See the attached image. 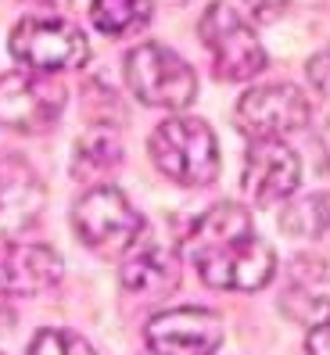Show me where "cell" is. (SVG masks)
I'll return each mask as SVG.
<instances>
[{"mask_svg":"<svg viewBox=\"0 0 330 355\" xmlns=\"http://www.w3.org/2000/svg\"><path fill=\"white\" fill-rule=\"evenodd\" d=\"M234 122L248 140H284L309 126V97L291 83L252 87L237 101Z\"/></svg>","mask_w":330,"mask_h":355,"instance_id":"ba28073f","label":"cell"},{"mask_svg":"<svg viewBox=\"0 0 330 355\" xmlns=\"http://www.w3.org/2000/svg\"><path fill=\"white\" fill-rule=\"evenodd\" d=\"M248 234H252V216L234 201H219L191 226V234L183 237V259H191V255L205 252V248H212L219 241H234V237H248Z\"/></svg>","mask_w":330,"mask_h":355,"instance_id":"2e32d148","label":"cell"},{"mask_svg":"<svg viewBox=\"0 0 330 355\" xmlns=\"http://www.w3.org/2000/svg\"><path fill=\"white\" fill-rule=\"evenodd\" d=\"M65 277V262L47 244H22L4 241L0 244V295L4 298H36Z\"/></svg>","mask_w":330,"mask_h":355,"instance_id":"8fae6325","label":"cell"},{"mask_svg":"<svg viewBox=\"0 0 330 355\" xmlns=\"http://www.w3.org/2000/svg\"><path fill=\"white\" fill-rule=\"evenodd\" d=\"M65 87L54 76L8 72L0 76V126L15 133H44L65 112Z\"/></svg>","mask_w":330,"mask_h":355,"instance_id":"52a82bcc","label":"cell"},{"mask_svg":"<svg viewBox=\"0 0 330 355\" xmlns=\"http://www.w3.org/2000/svg\"><path fill=\"white\" fill-rule=\"evenodd\" d=\"M26 355H97V352L72 330H40Z\"/></svg>","mask_w":330,"mask_h":355,"instance_id":"d6986e66","label":"cell"},{"mask_svg":"<svg viewBox=\"0 0 330 355\" xmlns=\"http://www.w3.org/2000/svg\"><path fill=\"white\" fill-rule=\"evenodd\" d=\"M126 87L148 108L183 112L198 97V76L173 47L148 40L126 54Z\"/></svg>","mask_w":330,"mask_h":355,"instance_id":"3957f363","label":"cell"},{"mask_svg":"<svg viewBox=\"0 0 330 355\" xmlns=\"http://www.w3.org/2000/svg\"><path fill=\"white\" fill-rule=\"evenodd\" d=\"M280 309L287 320L302 327H316L330 320V262L302 255L291 266L284 291H280Z\"/></svg>","mask_w":330,"mask_h":355,"instance_id":"4fadbf2b","label":"cell"},{"mask_svg":"<svg viewBox=\"0 0 330 355\" xmlns=\"http://www.w3.org/2000/svg\"><path fill=\"white\" fill-rule=\"evenodd\" d=\"M11 54L26 72L58 76L87 65L90 44L79 26L58 15H29L11 29Z\"/></svg>","mask_w":330,"mask_h":355,"instance_id":"5b68a950","label":"cell"},{"mask_svg":"<svg viewBox=\"0 0 330 355\" xmlns=\"http://www.w3.org/2000/svg\"><path fill=\"white\" fill-rule=\"evenodd\" d=\"M305 352L309 355H330V320L309 327V338H305Z\"/></svg>","mask_w":330,"mask_h":355,"instance_id":"44dd1931","label":"cell"},{"mask_svg":"<svg viewBox=\"0 0 330 355\" xmlns=\"http://www.w3.org/2000/svg\"><path fill=\"white\" fill-rule=\"evenodd\" d=\"M198 36L212 58L216 79L223 83H248L266 69V47L259 44V33L237 8L223 4V0L205 8Z\"/></svg>","mask_w":330,"mask_h":355,"instance_id":"277c9868","label":"cell"},{"mask_svg":"<svg viewBox=\"0 0 330 355\" xmlns=\"http://www.w3.org/2000/svg\"><path fill=\"white\" fill-rule=\"evenodd\" d=\"M144 338L151 355H216L223 345V320L201 305L162 309L148 320Z\"/></svg>","mask_w":330,"mask_h":355,"instance_id":"9c48e42d","label":"cell"},{"mask_svg":"<svg viewBox=\"0 0 330 355\" xmlns=\"http://www.w3.org/2000/svg\"><path fill=\"white\" fill-rule=\"evenodd\" d=\"M309 83H313L323 97H330V47L309 61Z\"/></svg>","mask_w":330,"mask_h":355,"instance_id":"ffe728a7","label":"cell"},{"mask_svg":"<svg viewBox=\"0 0 330 355\" xmlns=\"http://www.w3.org/2000/svg\"><path fill=\"white\" fill-rule=\"evenodd\" d=\"M280 226L291 237H320L330 230V194H305L280 212Z\"/></svg>","mask_w":330,"mask_h":355,"instance_id":"ac0fdd59","label":"cell"},{"mask_svg":"<svg viewBox=\"0 0 330 355\" xmlns=\"http://www.w3.org/2000/svg\"><path fill=\"white\" fill-rule=\"evenodd\" d=\"M198 277L216 287V291H262L277 273V252L266 241H259L255 234L248 237H234V241H219L205 252L187 259Z\"/></svg>","mask_w":330,"mask_h":355,"instance_id":"8992f818","label":"cell"},{"mask_svg":"<svg viewBox=\"0 0 330 355\" xmlns=\"http://www.w3.org/2000/svg\"><path fill=\"white\" fill-rule=\"evenodd\" d=\"M44 180L18 155H0V237L22 234L44 212Z\"/></svg>","mask_w":330,"mask_h":355,"instance_id":"7c38bea8","label":"cell"},{"mask_svg":"<svg viewBox=\"0 0 330 355\" xmlns=\"http://www.w3.org/2000/svg\"><path fill=\"white\" fill-rule=\"evenodd\" d=\"M90 22L105 36H126L151 22V4L148 0H94Z\"/></svg>","mask_w":330,"mask_h":355,"instance_id":"e0dca14e","label":"cell"},{"mask_svg":"<svg viewBox=\"0 0 330 355\" xmlns=\"http://www.w3.org/2000/svg\"><path fill=\"white\" fill-rule=\"evenodd\" d=\"M148 155L162 176L180 187H209L219 176V140L205 119L173 115L155 126Z\"/></svg>","mask_w":330,"mask_h":355,"instance_id":"6da1fadb","label":"cell"},{"mask_svg":"<svg viewBox=\"0 0 330 355\" xmlns=\"http://www.w3.org/2000/svg\"><path fill=\"white\" fill-rule=\"evenodd\" d=\"M302 162L284 140H252L241 169V191L255 205H273L298 191Z\"/></svg>","mask_w":330,"mask_h":355,"instance_id":"30bf717a","label":"cell"},{"mask_svg":"<svg viewBox=\"0 0 330 355\" xmlns=\"http://www.w3.org/2000/svg\"><path fill=\"white\" fill-rule=\"evenodd\" d=\"M122 291H130L137 298H155V295H169L180 284V255L165 252L158 244H137L133 252L122 259V273H119Z\"/></svg>","mask_w":330,"mask_h":355,"instance_id":"5bb4252c","label":"cell"},{"mask_svg":"<svg viewBox=\"0 0 330 355\" xmlns=\"http://www.w3.org/2000/svg\"><path fill=\"white\" fill-rule=\"evenodd\" d=\"M72 226L76 237L90 248V252L119 259L133 252L144 234V216L133 208V201L112 183H97L82 194L72 208Z\"/></svg>","mask_w":330,"mask_h":355,"instance_id":"7a4b0ae2","label":"cell"},{"mask_svg":"<svg viewBox=\"0 0 330 355\" xmlns=\"http://www.w3.org/2000/svg\"><path fill=\"white\" fill-rule=\"evenodd\" d=\"M119 162H122V137H119V130L108 126V122H94V126L76 140L72 176L97 187L108 173L119 169Z\"/></svg>","mask_w":330,"mask_h":355,"instance_id":"9a60e30c","label":"cell"}]
</instances>
